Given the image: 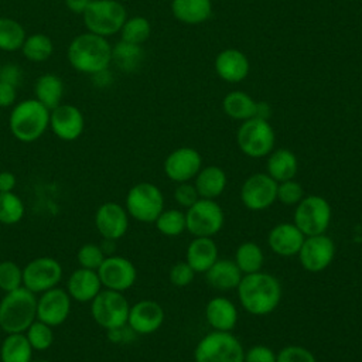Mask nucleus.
I'll use <instances>...</instances> for the list:
<instances>
[{
    "instance_id": "1",
    "label": "nucleus",
    "mask_w": 362,
    "mask_h": 362,
    "mask_svg": "<svg viewBox=\"0 0 362 362\" xmlns=\"http://www.w3.org/2000/svg\"><path fill=\"white\" fill-rule=\"evenodd\" d=\"M236 290L242 307L257 317L273 313L281 300L280 281L273 274L262 270L243 274Z\"/></svg>"
},
{
    "instance_id": "2",
    "label": "nucleus",
    "mask_w": 362,
    "mask_h": 362,
    "mask_svg": "<svg viewBox=\"0 0 362 362\" xmlns=\"http://www.w3.org/2000/svg\"><path fill=\"white\" fill-rule=\"evenodd\" d=\"M66 57L75 71L93 75L109 68L112 62V45L105 37L86 31L71 41Z\"/></svg>"
},
{
    "instance_id": "3",
    "label": "nucleus",
    "mask_w": 362,
    "mask_h": 362,
    "mask_svg": "<svg viewBox=\"0 0 362 362\" xmlns=\"http://www.w3.org/2000/svg\"><path fill=\"white\" fill-rule=\"evenodd\" d=\"M37 320V297L21 286L0 301V328L6 334H21Z\"/></svg>"
},
{
    "instance_id": "4",
    "label": "nucleus",
    "mask_w": 362,
    "mask_h": 362,
    "mask_svg": "<svg viewBox=\"0 0 362 362\" xmlns=\"http://www.w3.org/2000/svg\"><path fill=\"white\" fill-rule=\"evenodd\" d=\"M8 127L18 141L33 143L49 127V110L37 99L21 100L11 109Z\"/></svg>"
},
{
    "instance_id": "5",
    "label": "nucleus",
    "mask_w": 362,
    "mask_h": 362,
    "mask_svg": "<svg viewBox=\"0 0 362 362\" xmlns=\"http://www.w3.org/2000/svg\"><path fill=\"white\" fill-rule=\"evenodd\" d=\"M245 349L230 331H211L194 349L195 362H243Z\"/></svg>"
},
{
    "instance_id": "6",
    "label": "nucleus",
    "mask_w": 362,
    "mask_h": 362,
    "mask_svg": "<svg viewBox=\"0 0 362 362\" xmlns=\"http://www.w3.org/2000/svg\"><path fill=\"white\" fill-rule=\"evenodd\" d=\"M82 17L89 33L107 38L120 31L127 13L124 6L116 0H92Z\"/></svg>"
},
{
    "instance_id": "7",
    "label": "nucleus",
    "mask_w": 362,
    "mask_h": 362,
    "mask_svg": "<svg viewBox=\"0 0 362 362\" xmlns=\"http://www.w3.org/2000/svg\"><path fill=\"white\" fill-rule=\"evenodd\" d=\"M129 301L120 291L102 288L100 293L90 301V314L95 322L107 329H119L127 325Z\"/></svg>"
},
{
    "instance_id": "8",
    "label": "nucleus",
    "mask_w": 362,
    "mask_h": 362,
    "mask_svg": "<svg viewBox=\"0 0 362 362\" xmlns=\"http://www.w3.org/2000/svg\"><path fill=\"white\" fill-rule=\"evenodd\" d=\"M124 208L133 219L153 223L164 209V195L156 184L139 182L127 191Z\"/></svg>"
},
{
    "instance_id": "9",
    "label": "nucleus",
    "mask_w": 362,
    "mask_h": 362,
    "mask_svg": "<svg viewBox=\"0 0 362 362\" xmlns=\"http://www.w3.org/2000/svg\"><path fill=\"white\" fill-rule=\"evenodd\" d=\"M331 218L332 209L324 197L307 195L296 205L293 223L304 233V236H314L325 233L331 223Z\"/></svg>"
},
{
    "instance_id": "10",
    "label": "nucleus",
    "mask_w": 362,
    "mask_h": 362,
    "mask_svg": "<svg viewBox=\"0 0 362 362\" xmlns=\"http://www.w3.org/2000/svg\"><path fill=\"white\" fill-rule=\"evenodd\" d=\"M236 141L245 156L252 158H262L273 151L276 136L267 120L250 117L243 120L238 129Z\"/></svg>"
},
{
    "instance_id": "11",
    "label": "nucleus",
    "mask_w": 362,
    "mask_h": 362,
    "mask_svg": "<svg viewBox=\"0 0 362 362\" xmlns=\"http://www.w3.org/2000/svg\"><path fill=\"white\" fill-rule=\"evenodd\" d=\"M225 215L215 199L199 198L185 212L187 230L194 238H212L221 232Z\"/></svg>"
},
{
    "instance_id": "12",
    "label": "nucleus",
    "mask_w": 362,
    "mask_h": 362,
    "mask_svg": "<svg viewBox=\"0 0 362 362\" xmlns=\"http://www.w3.org/2000/svg\"><path fill=\"white\" fill-rule=\"evenodd\" d=\"M62 274V266L54 257H35L23 267V286L34 294H41L57 287Z\"/></svg>"
},
{
    "instance_id": "13",
    "label": "nucleus",
    "mask_w": 362,
    "mask_h": 362,
    "mask_svg": "<svg viewBox=\"0 0 362 362\" xmlns=\"http://www.w3.org/2000/svg\"><path fill=\"white\" fill-rule=\"evenodd\" d=\"M240 201L250 211H264L277 201V181L266 173L249 175L240 187Z\"/></svg>"
},
{
    "instance_id": "14",
    "label": "nucleus",
    "mask_w": 362,
    "mask_h": 362,
    "mask_svg": "<svg viewBox=\"0 0 362 362\" xmlns=\"http://www.w3.org/2000/svg\"><path fill=\"white\" fill-rule=\"evenodd\" d=\"M297 255L304 270L320 273L325 270L334 260L335 243L325 233L305 236Z\"/></svg>"
},
{
    "instance_id": "15",
    "label": "nucleus",
    "mask_w": 362,
    "mask_h": 362,
    "mask_svg": "<svg viewBox=\"0 0 362 362\" xmlns=\"http://www.w3.org/2000/svg\"><path fill=\"white\" fill-rule=\"evenodd\" d=\"M102 287L113 291L129 290L137 279L136 266L123 256H106L99 269L96 270Z\"/></svg>"
},
{
    "instance_id": "16",
    "label": "nucleus",
    "mask_w": 362,
    "mask_h": 362,
    "mask_svg": "<svg viewBox=\"0 0 362 362\" xmlns=\"http://www.w3.org/2000/svg\"><path fill=\"white\" fill-rule=\"evenodd\" d=\"M72 298L65 288L58 286L41 293L37 298V320L54 327L66 321L71 313Z\"/></svg>"
},
{
    "instance_id": "17",
    "label": "nucleus",
    "mask_w": 362,
    "mask_h": 362,
    "mask_svg": "<svg viewBox=\"0 0 362 362\" xmlns=\"http://www.w3.org/2000/svg\"><path fill=\"white\" fill-rule=\"evenodd\" d=\"M163 168L171 181L187 182L195 178L202 168V157L192 147H180L167 156Z\"/></svg>"
},
{
    "instance_id": "18",
    "label": "nucleus",
    "mask_w": 362,
    "mask_h": 362,
    "mask_svg": "<svg viewBox=\"0 0 362 362\" xmlns=\"http://www.w3.org/2000/svg\"><path fill=\"white\" fill-rule=\"evenodd\" d=\"M95 226L105 240L115 242L126 235L129 214L117 202H105L95 212Z\"/></svg>"
},
{
    "instance_id": "19",
    "label": "nucleus",
    "mask_w": 362,
    "mask_h": 362,
    "mask_svg": "<svg viewBox=\"0 0 362 362\" xmlns=\"http://www.w3.org/2000/svg\"><path fill=\"white\" fill-rule=\"evenodd\" d=\"M49 129L58 139L74 141L83 133V115L76 106L61 103L49 110Z\"/></svg>"
},
{
    "instance_id": "20",
    "label": "nucleus",
    "mask_w": 362,
    "mask_h": 362,
    "mask_svg": "<svg viewBox=\"0 0 362 362\" xmlns=\"http://www.w3.org/2000/svg\"><path fill=\"white\" fill-rule=\"evenodd\" d=\"M165 314L163 307L154 300H140L130 305L127 325L140 335H148L156 332L164 322Z\"/></svg>"
},
{
    "instance_id": "21",
    "label": "nucleus",
    "mask_w": 362,
    "mask_h": 362,
    "mask_svg": "<svg viewBox=\"0 0 362 362\" xmlns=\"http://www.w3.org/2000/svg\"><path fill=\"white\" fill-rule=\"evenodd\" d=\"M305 236L294 225L288 222L277 223L267 235V243L273 253L281 257H290L298 253Z\"/></svg>"
},
{
    "instance_id": "22",
    "label": "nucleus",
    "mask_w": 362,
    "mask_h": 362,
    "mask_svg": "<svg viewBox=\"0 0 362 362\" xmlns=\"http://www.w3.org/2000/svg\"><path fill=\"white\" fill-rule=\"evenodd\" d=\"M102 283L96 270L78 267L66 281V291L74 301L90 303L102 290Z\"/></svg>"
},
{
    "instance_id": "23",
    "label": "nucleus",
    "mask_w": 362,
    "mask_h": 362,
    "mask_svg": "<svg viewBox=\"0 0 362 362\" xmlns=\"http://www.w3.org/2000/svg\"><path fill=\"white\" fill-rule=\"evenodd\" d=\"M215 71L218 76L226 82H240L249 74V59L239 49H223L216 55Z\"/></svg>"
},
{
    "instance_id": "24",
    "label": "nucleus",
    "mask_w": 362,
    "mask_h": 362,
    "mask_svg": "<svg viewBox=\"0 0 362 362\" xmlns=\"http://www.w3.org/2000/svg\"><path fill=\"white\" fill-rule=\"evenodd\" d=\"M205 318L215 331H232L238 322V310L229 298L218 296L208 301Z\"/></svg>"
},
{
    "instance_id": "25",
    "label": "nucleus",
    "mask_w": 362,
    "mask_h": 362,
    "mask_svg": "<svg viewBox=\"0 0 362 362\" xmlns=\"http://www.w3.org/2000/svg\"><path fill=\"white\" fill-rule=\"evenodd\" d=\"M218 260V246L212 238H194L185 252V262L195 273H205Z\"/></svg>"
},
{
    "instance_id": "26",
    "label": "nucleus",
    "mask_w": 362,
    "mask_h": 362,
    "mask_svg": "<svg viewBox=\"0 0 362 362\" xmlns=\"http://www.w3.org/2000/svg\"><path fill=\"white\" fill-rule=\"evenodd\" d=\"M243 274L233 260L218 259L206 272L205 279L211 287L219 291H229L238 287Z\"/></svg>"
},
{
    "instance_id": "27",
    "label": "nucleus",
    "mask_w": 362,
    "mask_h": 362,
    "mask_svg": "<svg viewBox=\"0 0 362 362\" xmlns=\"http://www.w3.org/2000/svg\"><path fill=\"white\" fill-rule=\"evenodd\" d=\"M228 177L226 173L218 165H206L199 170L195 175V188L199 198L215 199L226 188Z\"/></svg>"
},
{
    "instance_id": "28",
    "label": "nucleus",
    "mask_w": 362,
    "mask_h": 362,
    "mask_svg": "<svg viewBox=\"0 0 362 362\" xmlns=\"http://www.w3.org/2000/svg\"><path fill=\"white\" fill-rule=\"evenodd\" d=\"M267 174L277 182L293 180L298 171V161L288 148H277L269 154Z\"/></svg>"
},
{
    "instance_id": "29",
    "label": "nucleus",
    "mask_w": 362,
    "mask_h": 362,
    "mask_svg": "<svg viewBox=\"0 0 362 362\" xmlns=\"http://www.w3.org/2000/svg\"><path fill=\"white\" fill-rule=\"evenodd\" d=\"M171 11L174 17L185 24H201L212 13L211 0H173Z\"/></svg>"
},
{
    "instance_id": "30",
    "label": "nucleus",
    "mask_w": 362,
    "mask_h": 362,
    "mask_svg": "<svg viewBox=\"0 0 362 362\" xmlns=\"http://www.w3.org/2000/svg\"><path fill=\"white\" fill-rule=\"evenodd\" d=\"M35 99L44 105L48 110H52L61 105L64 96V82L54 74H44L38 76L34 85Z\"/></svg>"
},
{
    "instance_id": "31",
    "label": "nucleus",
    "mask_w": 362,
    "mask_h": 362,
    "mask_svg": "<svg viewBox=\"0 0 362 362\" xmlns=\"http://www.w3.org/2000/svg\"><path fill=\"white\" fill-rule=\"evenodd\" d=\"M33 352L30 342L24 332L7 334L0 345V361L1 362H31Z\"/></svg>"
},
{
    "instance_id": "32",
    "label": "nucleus",
    "mask_w": 362,
    "mask_h": 362,
    "mask_svg": "<svg viewBox=\"0 0 362 362\" xmlns=\"http://www.w3.org/2000/svg\"><path fill=\"white\" fill-rule=\"evenodd\" d=\"M144 58L141 45L120 40L112 47V62L123 72H134L140 68Z\"/></svg>"
},
{
    "instance_id": "33",
    "label": "nucleus",
    "mask_w": 362,
    "mask_h": 362,
    "mask_svg": "<svg viewBox=\"0 0 362 362\" xmlns=\"http://www.w3.org/2000/svg\"><path fill=\"white\" fill-rule=\"evenodd\" d=\"M233 262L236 263L242 274L256 273V272H260L263 267L264 253L257 243L247 240L238 246Z\"/></svg>"
},
{
    "instance_id": "34",
    "label": "nucleus",
    "mask_w": 362,
    "mask_h": 362,
    "mask_svg": "<svg viewBox=\"0 0 362 362\" xmlns=\"http://www.w3.org/2000/svg\"><path fill=\"white\" fill-rule=\"evenodd\" d=\"M25 37V30L17 20L0 17V51L14 52L21 49Z\"/></svg>"
},
{
    "instance_id": "35",
    "label": "nucleus",
    "mask_w": 362,
    "mask_h": 362,
    "mask_svg": "<svg viewBox=\"0 0 362 362\" xmlns=\"http://www.w3.org/2000/svg\"><path fill=\"white\" fill-rule=\"evenodd\" d=\"M256 102L246 93L235 90L223 98L222 107L225 113L235 120H247L255 116Z\"/></svg>"
},
{
    "instance_id": "36",
    "label": "nucleus",
    "mask_w": 362,
    "mask_h": 362,
    "mask_svg": "<svg viewBox=\"0 0 362 362\" xmlns=\"http://www.w3.org/2000/svg\"><path fill=\"white\" fill-rule=\"evenodd\" d=\"M54 51V44L51 38L42 33H35L25 37V41L21 47V52L25 59L31 62L47 61Z\"/></svg>"
},
{
    "instance_id": "37",
    "label": "nucleus",
    "mask_w": 362,
    "mask_h": 362,
    "mask_svg": "<svg viewBox=\"0 0 362 362\" xmlns=\"http://www.w3.org/2000/svg\"><path fill=\"white\" fill-rule=\"evenodd\" d=\"M157 230L164 236H180L187 230L185 212L180 209H163L161 214L154 221Z\"/></svg>"
},
{
    "instance_id": "38",
    "label": "nucleus",
    "mask_w": 362,
    "mask_h": 362,
    "mask_svg": "<svg viewBox=\"0 0 362 362\" xmlns=\"http://www.w3.org/2000/svg\"><path fill=\"white\" fill-rule=\"evenodd\" d=\"M24 202L23 199L11 192H0V223L16 225L24 216Z\"/></svg>"
},
{
    "instance_id": "39",
    "label": "nucleus",
    "mask_w": 362,
    "mask_h": 362,
    "mask_svg": "<svg viewBox=\"0 0 362 362\" xmlns=\"http://www.w3.org/2000/svg\"><path fill=\"white\" fill-rule=\"evenodd\" d=\"M119 33L123 41L141 45L144 41L148 40L151 34V25L147 18L136 16L132 18H126Z\"/></svg>"
},
{
    "instance_id": "40",
    "label": "nucleus",
    "mask_w": 362,
    "mask_h": 362,
    "mask_svg": "<svg viewBox=\"0 0 362 362\" xmlns=\"http://www.w3.org/2000/svg\"><path fill=\"white\" fill-rule=\"evenodd\" d=\"M24 335L34 351H47L54 344L52 327L40 320L31 322V325L24 331Z\"/></svg>"
},
{
    "instance_id": "41",
    "label": "nucleus",
    "mask_w": 362,
    "mask_h": 362,
    "mask_svg": "<svg viewBox=\"0 0 362 362\" xmlns=\"http://www.w3.org/2000/svg\"><path fill=\"white\" fill-rule=\"evenodd\" d=\"M23 286V269L11 260L0 262V290L4 293Z\"/></svg>"
},
{
    "instance_id": "42",
    "label": "nucleus",
    "mask_w": 362,
    "mask_h": 362,
    "mask_svg": "<svg viewBox=\"0 0 362 362\" xmlns=\"http://www.w3.org/2000/svg\"><path fill=\"white\" fill-rule=\"evenodd\" d=\"M105 257H106L105 250L95 243H83L76 253V260L79 263V267L90 269V270H98L102 262L105 260Z\"/></svg>"
},
{
    "instance_id": "43",
    "label": "nucleus",
    "mask_w": 362,
    "mask_h": 362,
    "mask_svg": "<svg viewBox=\"0 0 362 362\" xmlns=\"http://www.w3.org/2000/svg\"><path fill=\"white\" fill-rule=\"evenodd\" d=\"M304 198V189L298 181L287 180L277 182V201L284 205H297Z\"/></svg>"
},
{
    "instance_id": "44",
    "label": "nucleus",
    "mask_w": 362,
    "mask_h": 362,
    "mask_svg": "<svg viewBox=\"0 0 362 362\" xmlns=\"http://www.w3.org/2000/svg\"><path fill=\"white\" fill-rule=\"evenodd\" d=\"M276 362H317L314 354L301 345H287L276 355Z\"/></svg>"
},
{
    "instance_id": "45",
    "label": "nucleus",
    "mask_w": 362,
    "mask_h": 362,
    "mask_svg": "<svg viewBox=\"0 0 362 362\" xmlns=\"http://www.w3.org/2000/svg\"><path fill=\"white\" fill-rule=\"evenodd\" d=\"M194 277H195V272L187 262H177L175 264L171 266L168 273V279L171 284L175 287H185L191 284Z\"/></svg>"
},
{
    "instance_id": "46",
    "label": "nucleus",
    "mask_w": 362,
    "mask_h": 362,
    "mask_svg": "<svg viewBox=\"0 0 362 362\" xmlns=\"http://www.w3.org/2000/svg\"><path fill=\"white\" fill-rule=\"evenodd\" d=\"M174 199L180 206L188 209L189 206H192L199 199V195H198V191H197L195 185H192L187 181V182H180L175 187Z\"/></svg>"
},
{
    "instance_id": "47",
    "label": "nucleus",
    "mask_w": 362,
    "mask_h": 362,
    "mask_svg": "<svg viewBox=\"0 0 362 362\" xmlns=\"http://www.w3.org/2000/svg\"><path fill=\"white\" fill-rule=\"evenodd\" d=\"M276 352L266 345H253L245 352L243 362H276Z\"/></svg>"
},
{
    "instance_id": "48",
    "label": "nucleus",
    "mask_w": 362,
    "mask_h": 362,
    "mask_svg": "<svg viewBox=\"0 0 362 362\" xmlns=\"http://www.w3.org/2000/svg\"><path fill=\"white\" fill-rule=\"evenodd\" d=\"M21 69L17 64H4L1 65V69H0V81L3 82H7L13 86H18L20 82H21Z\"/></svg>"
},
{
    "instance_id": "49",
    "label": "nucleus",
    "mask_w": 362,
    "mask_h": 362,
    "mask_svg": "<svg viewBox=\"0 0 362 362\" xmlns=\"http://www.w3.org/2000/svg\"><path fill=\"white\" fill-rule=\"evenodd\" d=\"M16 89V86L0 81V107H10L11 105H14L17 98Z\"/></svg>"
},
{
    "instance_id": "50",
    "label": "nucleus",
    "mask_w": 362,
    "mask_h": 362,
    "mask_svg": "<svg viewBox=\"0 0 362 362\" xmlns=\"http://www.w3.org/2000/svg\"><path fill=\"white\" fill-rule=\"evenodd\" d=\"M17 178L11 171H0V192L14 191Z\"/></svg>"
},
{
    "instance_id": "51",
    "label": "nucleus",
    "mask_w": 362,
    "mask_h": 362,
    "mask_svg": "<svg viewBox=\"0 0 362 362\" xmlns=\"http://www.w3.org/2000/svg\"><path fill=\"white\" fill-rule=\"evenodd\" d=\"M92 0H65V6L74 14H83Z\"/></svg>"
},
{
    "instance_id": "52",
    "label": "nucleus",
    "mask_w": 362,
    "mask_h": 362,
    "mask_svg": "<svg viewBox=\"0 0 362 362\" xmlns=\"http://www.w3.org/2000/svg\"><path fill=\"white\" fill-rule=\"evenodd\" d=\"M93 76V83L96 85V86H99V88H105V86H107V85H110L112 83V74L109 72V69L106 68V69H102V71H99V72H96V74H93L92 75Z\"/></svg>"
},
{
    "instance_id": "53",
    "label": "nucleus",
    "mask_w": 362,
    "mask_h": 362,
    "mask_svg": "<svg viewBox=\"0 0 362 362\" xmlns=\"http://www.w3.org/2000/svg\"><path fill=\"white\" fill-rule=\"evenodd\" d=\"M272 115V107L269 103L266 102H256V106H255V116L253 117H259V119H263V120H267Z\"/></svg>"
},
{
    "instance_id": "54",
    "label": "nucleus",
    "mask_w": 362,
    "mask_h": 362,
    "mask_svg": "<svg viewBox=\"0 0 362 362\" xmlns=\"http://www.w3.org/2000/svg\"><path fill=\"white\" fill-rule=\"evenodd\" d=\"M31 362H52V361H44V359H41V361H31Z\"/></svg>"
},
{
    "instance_id": "55",
    "label": "nucleus",
    "mask_w": 362,
    "mask_h": 362,
    "mask_svg": "<svg viewBox=\"0 0 362 362\" xmlns=\"http://www.w3.org/2000/svg\"><path fill=\"white\" fill-rule=\"evenodd\" d=\"M0 69H1V64H0Z\"/></svg>"
}]
</instances>
